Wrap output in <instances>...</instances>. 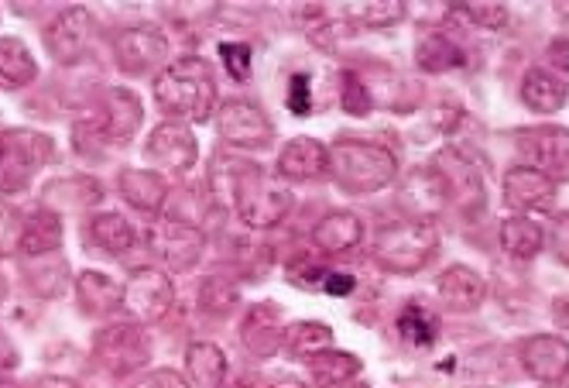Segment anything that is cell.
I'll return each mask as SVG.
<instances>
[{"label": "cell", "mask_w": 569, "mask_h": 388, "mask_svg": "<svg viewBox=\"0 0 569 388\" xmlns=\"http://www.w3.org/2000/svg\"><path fill=\"white\" fill-rule=\"evenodd\" d=\"M76 292H79V302L87 306V314H110V309L120 306V296H124V289H120L113 279H107L103 271H83L76 282Z\"/></svg>", "instance_id": "cell-26"}, {"label": "cell", "mask_w": 569, "mask_h": 388, "mask_svg": "<svg viewBox=\"0 0 569 388\" xmlns=\"http://www.w3.org/2000/svg\"><path fill=\"white\" fill-rule=\"evenodd\" d=\"M220 56H223V62H227L233 80H248V72H251V46L230 42V46H220Z\"/></svg>", "instance_id": "cell-40"}, {"label": "cell", "mask_w": 569, "mask_h": 388, "mask_svg": "<svg viewBox=\"0 0 569 388\" xmlns=\"http://www.w3.org/2000/svg\"><path fill=\"white\" fill-rule=\"evenodd\" d=\"M90 31H93V18L87 8H69L62 11L49 31H46V49L59 59V62H76L90 46Z\"/></svg>", "instance_id": "cell-13"}, {"label": "cell", "mask_w": 569, "mask_h": 388, "mask_svg": "<svg viewBox=\"0 0 569 388\" xmlns=\"http://www.w3.org/2000/svg\"><path fill=\"white\" fill-rule=\"evenodd\" d=\"M446 200H450V197H446V186L436 176V169L432 172H416V176H409V182L401 186V207H412L419 213V220L439 213L446 207Z\"/></svg>", "instance_id": "cell-22"}, {"label": "cell", "mask_w": 569, "mask_h": 388, "mask_svg": "<svg viewBox=\"0 0 569 388\" xmlns=\"http://www.w3.org/2000/svg\"><path fill=\"white\" fill-rule=\"evenodd\" d=\"M556 255L569 265V213L556 223Z\"/></svg>", "instance_id": "cell-44"}, {"label": "cell", "mask_w": 569, "mask_h": 388, "mask_svg": "<svg viewBox=\"0 0 569 388\" xmlns=\"http://www.w3.org/2000/svg\"><path fill=\"white\" fill-rule=\"evenodd\" d=\"M518 151L528 159V166L542 176L569 179V131L566 128H532L518 135Z\"/></svg>", "instance_id": "cell-7"}, {"label": "cell", "mask_w": 569, "mask_h": 388, "mask_svg": "<svg viewBox=\"0 0 569 388\" xmlns=\"http://www.w3.org/2000/svg\"><path fill=\"white\" fill-rule=\"evenodd\" d=\"M24 238V217L14 203H0V255H14Z\"/></svg>", "instance_id": "cell-37"}, {"label": "cell", "mask_w": 569, "mask_h": 388, "mask_svg": "<svg viewBox=\"0 0 569 388\" xmlns=\"http://www.w3.org/2000/svg\"><path fill=\"white\" fill-rule=\"evenodd\" d=\"M330 166V148H322L316 138H296L278 155V176L281 179H316Z\"/></svg>", "instance_id": "cell-18"}, {"label": "cell", "mask_w": 569, "mask_h": 388, "mask_svg": "<svg viewBox=\"0 0 569 388\" xmlns=\"http://www.w3.org/2000/svg\"><path fill=\"white\" fill-rule=\"evenodd\" d=\"M467 62L463 49H457L446 34H429L419 42V66L426 72H446V69H460Z\"/></svg>", "instance_id": "cell-33"}, {"label": "cell", "mask_w": 569, "mask_h": 388, "mask_svg": "<svg viewBox=\"0 0 569 388\" xmlns=\"http://www.w3.org/2000/svg\"><path fill=\"white\" fill-rule=\"evenodd\" d=\"M333 344V334L327 324H292L289 330H284V351H289L292 358H316L322 351H330Z\"/></svg>", "instance_id": "cell-29"}, {"label": "cell", "mask_w": 569, "mask_h": 388, "mask_svg": "<svg viewBox=\"0 0 569 388\" xmlns=\"http://www.w3.org/2000/svg\"><path fill=\"white\" fill-rule=\"evenodd\" d=\"M309 371L322 388H340L350 378H357L360 361L353 355H343V351H322V355L309 358Z\"/></svg>", "instance_id": "cell-32"}, {"label": "cell", "mask_w": 569, "mask_h": 388, "mask_svg": "<svg viewBox=\"0 0 569 388\" xmlns=\"http://www.w3.org/2000/svg\"><path fill=\"white\" fill-rule=\"evenodd\" d=\"M0 76L11 83V87H31L38 66L34 56L28 52V46L21 38H0Z\"/></svg>", "instance_id": "cell-28"}, {"label": "cell", "mask_w": 569, "mask_h": 388, "mask_svg": "<svg viewBox=\"0 0 569 388\" xmlns=\"http://www.w3.org/2000/svg\"><path fill=\"white\" fill-rule=\"evenodd\" d=\"M549 59H552L562 72H569V38H559V42L549 46Z\"/></svg>", "instance_id": "cell-46"}, {"label": "cell", "mask_w": 569, "mask_h": 388, "mask_svg": "<svg viewBox=\"0 0 569 388\" xmlns=\"http://www.w3.org/2000/svg\"><path fill=\"white\" fill-rule=\"evenodd\" d=\"M521 100L536 113H556L566 103V87L546 69H528L521 80Z\"/></svg>", "instance_id": "cell-24"}, {"label": "cell", "mask_w": 569, "mask_h": 388, "mask_svg": "<svg viewBox=\"0 0 569 388\" xmlns=\"http://www.w3.org/2000/svg\"><path fill=\"white\" fill-rule=\"evenodd\" d=\"M237 299H240V292L227 279H207L199 289V302H202V309H210V314H230Z\"/></svg>", "instance_id": "cell-36"}, {"label": "cell", "mask_w": 569, "mask_h": 388, "mask_svg": "<svg viewBox=\"0 0 569 388\" xmlns=\"http://www.w3.org/2000/svg\"><path fill=\"white\" fill-rule=\"evenodd\" d=\"M172 302H176V286L158 268H134L131 279L124 282V296H120V309L138 324L161 320L172 309Z\"/></svg>", "instance_id": "cell-6"}, {"label": "cell", "mask_w": 569, "mask_h": 388, "mask_svg": "<svg viewBox=\"0 0 569 388\" xmlns=\"http://www.w3.org/2000/svg\"><path fill=\"white\" fill-rule=\"evenodd\" d=\"M220 138L237 148H264L274 138L271 121L264 118V110L248 103V100H230L220 110Z\"/></svg>", "instance_id": "cell-9"}, {"label": "cell", "mask_w": 569, "mask_h": 388, "mask_svg": "<svg viewBox=\"0 0 569 388\" xmlns=\"http://www.w3.org/2000/svg\"><path fill=\"white\" fill-rule=\"evenodd\" d=\"M151 245H154L158 258L166 261L169 268H176V271H189L202 255L199 227H192L186 220H161L151 230Z\"/></svg>", "instance_id": "cell-11"}, {"label": "cell", "mask_w": 569, "mask_h": 388, "mask_svg": "<svg viewBox=\"0 0 569 388\" xmlns=\"http://www.w3.org/2000/svg\"><path fill=\"white\" fill-rule=\"evenodd\" d=\"M28 388H76V385H69L62 378H42V381H31Z\"/></svg>", "instance_id": "cell-47"}, {"label": "cell", "mask_w": 569, "mask_h": 388, "mask_svg": "<svg viewBox=\"0 0 569 388\" xmlns=\"http://www.w3.org/2000/svg\"><path fill=\"white\" fill-rule=\"evenodd\" d=\"M501 245L511 258H536L542 248V227L525 217H508L501 223Z\"/></svg>", "instance_id": "cell-31"}, {"label": "cell", "mask_w": 569, "mask_h": 388, "mask_svg": "<svg viewBox=\"0 0 569 388\" xmlns=\"http://www.w3.org/2000/svg\"><path fill=\"white\" fill-rule=\"evenodd\" d=\"M240 340L254 358H271L281 351L284 347V324H281V314L274 309V302H261L251 309L248 320H243V327H240Z\"/></svg>", "instance_id": "cell-16"}, {"label": "cell", "mask_w": 569, "mask_h": 388, "mask_svg": "<svg viewBox=\"0 0 569 388\" xmlns=\"http://www.w3.org/2000/svg\"><path fill=\"white\" fill-rule=\"evenodd\" d=\"M284 103H289V110L296 113V118H306V113L312 110V87H309L306 72L292 76V87H289V97H284Z\"/></svg>", "instance_id": "cell-41"}, {"label": "cell", "mask_w": 569, "mask_h": 388, "mask_svg": "<svg viewBox=\"0 0 569 388\" xmlns=\"http://www.w3.org/2000/svg\"><path fill=\"white\" fill-rule=\"evenodd\" d=\"M117 186L124 192V200L144 213H158L169 200V186L158 172H148V169H124L117 176Z\"/></svg>", "instance_id": "cell-20"}, {"label": "cell", "mask_w": 569, "mask_h": 388, "mask_svg": "<svg viewBox=\"0 0 569 388\" xmlns=\"http://www.w3.org/2000/svg\"><path fill=\"white\" fill-rule=\"evenodd\" d=\"M107 103H110L107 135H110L113 141L124 145V141L141 128V103H138V97L128 93V90H113Z\"/></svg>", "instance_id": "cell-30"}, {"label": "cell", "mask_w": 569, "mask_h": 388, "mask_svg": "<svg viewBox=\"0 0 569 388\" xmlns=\"http://www.w3.org/2000/svg\"><path fill=\"white\" fill-rule=\"evenodd\" d=\"M343 14L363 28H388L405 18V4H395V0H375V4H350Z\"/></svg>", "instance_id": "cell-35"}, {"label": "cell", "mask_w": 569, "mask_h": 388, "mask_svg": "<svg viewBox=\"0 0 569 388\" xmlns=\"http://www.w3.org/2000/svg\"><path fill=\"white\" fill-rule=\"evenodd\" d=\"M97 361L110 371V375H131L138 368L148 365V340L138 327H110L97 337L93 344Z\"/></svg>", "instance_id": "cell-8"}, {"label": "cell", "mask_w": 569, "mask_h": 388, "mask_svg": "<svg viewBox=\"0 0 569 388\" xmlns=\"http://www.w3.org/2000/svg\"><path fill=\"white\" fill-rule=\"evenodd\" d=\"M360 238H363V227L353 213H330V217H322L312 230V245L327 255L350 251L360 245Z\"/></svg>", "instance_id": "cell-21"}, {"label": "cell", "mask_w": 569, "mask_h": 388, "mask_svg": "<svg viewBox=\"0 0 569 388\" xmlns=\"http://www.w3.org/2000/svg\"><path fill=\"white\" fill-rule=\"evenodd\" d=\"M505 200L508 207L532 213V210H552L556 203V182L549 176H542L532 166H518L511 172H505Z\"/></svg>", "instance_id": "cell-15"}, {"label": "cell", "mask_w": 569, "mask_h": 388, "mask_svg": "<svg viewBox=\"0 0 569 388\" xmlns=\"http://www.w3.org/2000/svg\"><path fill=\"white\" fill-rule=\"evenodd\" d=\"M460 11H463L470 21H477V24H483V28H491V31H498V28L508 24V8H505V4H463Z\"/></svg>", "instance_id": "cell-39"}, {"label": "cell", "mask_w": 569, "mask_h": 388, "mask_svg": "<svg viewBox=\"0 0 569 388\" xmlns=\"http://www.w3.org/2000/svg\"><path fill=\"white\" fill-rule=\"evenodd\" d=\"M322 289H327L330 296H347V292H353V276H347V271H327Z\"/></svg>", "instance_id": "cell-43"}, {"label": "cell", "mask_w": 569, "mask_h": 388, "mask_svg": "<svg viewBox=\"0 0 569 388\" xmlns=\"http://www.w3.org/2000/svg\"><path fill=\"white\" fill-rule=\"evenodd\" d=\"M347 192H378L395 182L398 162L395 155L381 145L368 141H337L330 148V166H327Z\"/></svg>", "instance_id": "cell-3"}, {"label": "cell", "mask_w": 569, "mask_h": 388, "mask_svg": "<svg viewBox=\"0 0 569 388\" xmlns=\"http://www.w3.org/2000/svg\"><path fill=\"white\" fill-rule=\"evenodd\" d=\"M432 251H436V230L426 220L385 227L375 241L378 261L391 271H405V276L419 271L432 258Z\"/></svg>", "instance_id": "cell-5"}, {"label": "cell", "mask_w": 569, "mask_h": 388, "mask_svg": "<svg viewBox=\"0 0 569 388\" xmlns=\"http://www.w3.org/2000/svg\"><path fill=\"white\" fill-rule=\"evenodd\" d=\"M52 159V141L38 131H8L0 138V189L21 192L34 172Z\"/></svg>", "instance_id": "cell-4"}, {"label": "cell", "mask_w": 569, "mask_h": 388, "mask_svg": "<svg viewBox=\"0 0 569 388\" xmlns=\"http://www.w3.org/2000/svg\"><path fill=\"white\" fill-rule=\"evenodd\" d=\"M62 245V223L59 213L52 210H38L28 223H24V238H21V251L31 258H46L56 255Z\"/></svg>", "instance_id": "cell-25"}, {"label": "cell", "mask_w": 569, "mask_h": 388, "mask_svg": "<svg viewBox=\"0 0 569 388\" xmlns=\"http://www.w3.org/2000/svg\"><path fill=\"white\" fill-rule=\"evenodd\" d=\"M525 371L539 381H562L569 375V344L562 337L542 334L521 347Z\"/></svg>", "instance_id": "cell-17"}, {"label": "cell", "mask_w": 569, "mask_h": 388, "mask_svg": "<svg viewBox=\"0 0 569 388\" xmlns=\"http://www.w3.org/2000/svg\"><path fill=\"white\" fill-rule=\"evenodd\" d=\"M154 100L158 107L182 121H207L217 107V80L210 62H202L196 56L176 59L166 66L154 80Z\"/></svg>", "instance_id": "cell-1"}, {"label": "cell", "mask_w": 569, "mask_h": 388, "mask_svg": "<svg viewBox=\"0 0 569 388\" xmlns=\"http://www.w3.org/2000/svg\"><path fill=\"white\" fill-rule=\"evenodd\" d=\"M18 368V351L11 347V340L0 334V375H8V371H14Z\"/></svg>", "instance_id": "cell-45"}, {"label": "cell", "mask_w": 569, "mask_h": 388, "mask_svg": "<svg viewBox=\"0 0 569 388\" xmlns=\"http://www.w3.org/2000/svg\"><path fill=\"white\" fill-rule=\"evenodd\" d=\"M340 107L347 113H368L371 110V97L368 87H363L353 72H343V87H340Z\"/></svg>", "instance_id": "cell-38"}, {"label": "cell", "mask_w": 569, "mask_h": 388, "mask_svg": "<svg viewBox=\"0 0 569 388\" xmlns=\"http://www.w3.org/2000/svg\"><path fill=\"white\" fill-rule=\"evenodd\" d=\"M144 159H151V162L161 166V169L186 172V169L196 166L199 148H196V138H192V131H189L186 125L169 121V125H158V128L148 135Z\"/></svg>", "instance_id": "cell-10"}, {"label": "cell", "mask_w": 569, "mask_h": 388, "mask_svg": "<svg viewBox=\"0 0 569 388\" xmlns=\"http://www.w3.org/2000/svg\"><path fill=\"white\" fill-rule=\"evenodd\" d=\"M483 279L480 271L467 268V265H453L439 276V299L457 309V314H467V309H477L483 302Z\"/></svg>", "instance_id": "cell-19"}, {"label": "cell", "mask_w": 569, "mask_h": 388, "mask_svg": "<svg viewBox=\"0 0 569 388\" xmlns=\"http://www.w3.org/2000/svg\"><path fill=\"white\" fill-rule=\"evenodd\" d=\"M436 176L442 179L446 197H450L453 203H460V207H467V210H477V207L483 203V182H480L477 169L463 159L460 151H453V148L439 151V159H436Z\"/></svg>", "instance_id": "cell-14"}, {"label": "cell", "mask_w": 569, "mask_h": 388, "mask_svg": "<svg viewBox=\"0 0 569 388\" xmlns=\"http://www.w3.org/2000/svg\"><path fill=\"white\" fill-rule=\"evenodd\" d=\"M138 388H189V385H186V378L176 375V371H151Z\"/></svg>", "instance_id": "cell-42"}, {"label": "cell", "mask_w": 569, "mask_h": 388, "mask_svg": "<svg viewBox=\"0 0 569 388\" xmlns=\"http://www.w3.org/2000/svg\"><path fill=\"white\" fill-rule=\"evenodd\" d=\"M274 388H302V385H296V381H281V385H274Z\"/></svg>", "instance_id": "cell-48"}, {"label": "cell", "mask_w": 569, "mask_h": 388, "mask_svg": "<svg viewBox=\"0 0 569 388\" xmlns=\"http://www.w3.org/2000/svg\"><path fill=\"white\" fill-rule=\"evenodd\" d=\"M233 207L248 227L268 230L292 210V192L284 189L281 176H268L251 162H233Z\"/></svg>", "instance_id": "cell-2"}, {"label": "cell", "mask_w": 569, "mask_h": 388, "mask_svg": "<svg viewBox=\"0 0 569 388\" xmlns=\"http://www.w3.org/2000/svg\"><path fill=\"white\" fill-rule=\"evenodd\" d=\"M398 334L409 344H416V347H429L436 340V334H439V320L429 314L426 306L409 302L401 309V317H398Z\"/></svg>", "instance_id": "cell-34"}, {"label": "cell", "mask_w": 569, "mask_h": 388, "mask_svg": "<svg viewBox=\"0 0 569 388\" xmlns=\"http://www.w3.org/2000/svg\"><path fill=\"white\" fill-rule=\"evenodd\" d=\"M90 238L107 255H128L134 248V227L120 213H100L90 220Z\"/></svg>", "instance_id": "cell-27"}, {"label": "cell", "mask_w": 569, "mask_h": 388, "mask_svg": "<svg viewBox=\"0 0 569 388\" xmlns=\"http://www.w3.org/2000/svg\"><path fill=\"white\" fill-rule=\"evenodd\" d=\"M4 292H8V286H4V279H0V302H4Z\"/></svg>", "instance_id": "cell-49"}, {"label": "cell", "mask_w": 569, "mask_h": 388, "mask_svg": "<svg viewBox=\"0 0 569 388\" xmlns=\"http://www.w3.org/2000/svg\"><path fill=\"white\" fill-rule=\"evenodd\" d=\"M186 368H189V375H192V381L199 388H223V381H227V358H223L220 347L210 344V340L189 344Z\"/></svg>", "instance_id": "cell-23"}, {"label": "cell", "mask_w": 569, "mask_h": 388, "mask_svg": "<svg viewBox=\"0 0 569 388\" xmlns=\"http://www.w3.org/2000/svg\"><path fill=\"white\" fill-rule=\"evenodd\" d=\"M169 59V38L158 28H128L117 38V66L124 72H148Z\"/></svg>", "instance_id": "cell-12"}]
</instances>
